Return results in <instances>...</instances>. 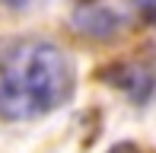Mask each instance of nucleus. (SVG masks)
<instances>
[{
    "label": "nucleus",
    "mask_w": 156,
    "mask_h": 153,
    "mask_svg": "<svg viewBox=\"0 0 156 153\" xmlns=\"http://www.w3.org/2000/svg\"><path fill=\"white\" fill-rule=\"evenodd\" d=\"M73 96V64L51 41H16L0 58V115L23 121L54 112Z\"/></svg>",
    "instance_id": "1"
},
{
    "label": "nucleus",
    "mask_w": 156,
    "mask_h": 153,
    "mask_svg": "<svg viewBox=\"0 0 156 153\" xmlns=\"http://www.w3.org/2000/svg\"><path fill=\"white\" fill-rule=\"evenodd\" d=\"M3 3H10V6H26L29 0H3Z\"/></svg>",
    "instance_id": "3"
},
{
    "label": "nucleus",
    "mask_w": 156,
    "mask_h": 153,
    "mask_svg": "<svg viewBox=\"0 0 156 153\" xmlns=\"http://www.w3.org/2000/svg\"><path fill=\"white\" fill-rule=\"evenodd\" d=\"M108 153H140V150L134 147V144H115V147H112Z\"/></svg>",
    "instance_id": "2"
}]
</instances>
